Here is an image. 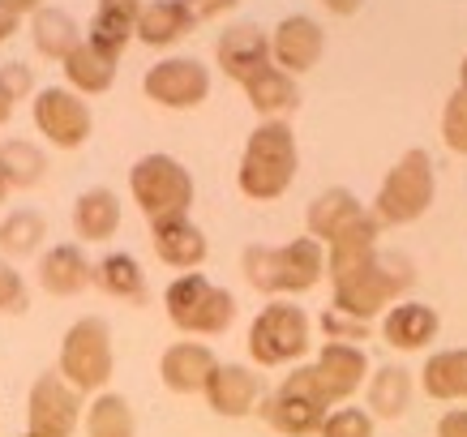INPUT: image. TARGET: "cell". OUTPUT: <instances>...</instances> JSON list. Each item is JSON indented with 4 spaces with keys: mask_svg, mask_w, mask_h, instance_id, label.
Instances as JSON below:
<instances>
[{
    "mask_svg": "<svg viewBox=\"0 0 467 437\" xmlns=\"http://www.w3.org/2000/svg\"><path fill=\"white\" fill-rule=\"evenodd\" d=\"M326 279H330V309L360 317V322H373V317H382L390 305L408 297L416 270H411V262L403 254L378 249L373 257L339 270V275H326Z\"/></svg>",
    "mask_w": 467,
    "mask_h": 437,
    "instance_id": "6da1fadb",
    "label": "cell"
},
{
    "mask_svg": "<svg viewBox=\"0 0 467 437\" xmlns=\"http://www.w3.org/2000/svg\"><path fill=\"white\" fill-rule=\"evenodd\" d=\"M244 283L270 300H292L326 279V249L313 236H292L287 245H249L241 254Z\"/></svg>",
    "mask_w": 467,
    "mask_h": 437,
    "instance_id": "7a4b0ae2",
    "label": "cell"
},
{
    "mask_svg": "<svg viewBox=\"0 0 467 437\" xmlns=\"http://www.w3.org/2000/svg\"><path fill=\"white\" fill-rule=\"evenodd\" d=\"M300 146L287 120H262L244 138L241 168H236V189L249 202H279L296 184Z\"/></svg>",
    "mask_w": 467,
    "mask_h": 437,
    "instance_id": "3957f363",
    "label": "cell"
},
{
    "mask_svg": "<svg viewBox=\"0 0 467 437\" xmlns=\"http://www.w3.org/2000/svg\"><path fill=\"white\" fill-rule=\"evenodd\" d=\"M433 198H438L433 159H429L425 146H411L390 163V172L382 176L378 193L368 202V211L382 227H408L433 211Z\"/></svg>",
    "mask_w": 467,
    "mask_h": 437,
    "instance_id": "277c9868",
    "label": "cell"
},
{
    "mask_svg": "<svg viewBox=\"0 0 467 437\" xmlns=\"http://www.w3.org/2000/svg\"><path fill=\"white\" fill-rule=\"evenodd\" d=\"M254 369H296L313 348V317L296 300H266L244 335Z\"/></svg>",
    "mask_w": 467,
    "mask_h": 437,
    "instance_id": "5b68a950",
    "label": "cell"
},
{
    "mask_svg": "<svg viewBox=\"0 0 467 437\" xmlns=\"http://www.w3.org/2000/svg\"><path fill=\"white\" fill-rule=\"evenodd\" d=\"M163 313H168V322L181 335L214 338L232 330V322H236V297L227 292L223 283L206 279L202 270H189V275H176L163 287Z\"/></svg>",
    "mask_w": 467,
    "mask_h": 437,
    "instance_id": "8992f818",
    "label": "cell"
},
{
    "mask_svg": "<svg viewBox=\"0 0 467 437\" xmlns=\"http://www.w3.org/2000/svg\"><path fill=\"white\" fill-rule=\"evenodd\" d=\"M57 373L69 381L78 395H99L108 390V381L116 373V343H112V326L103 317H78L65 330L57 352Z\"/></svg>",
    "mask_w": 467,
    "mask_h": 437,
    "instance_id": "52a82bcc",
    "label": "cell"
},
{
    "mask_svg": "<svg viewBox=\"0 0 467 437\" xmlns=\"http://www.w3.org/2000/svg\"><path fill=\"white\" fill-rule=\"evenodd\" d=\"M193 172L184 168L168 151H150L129 168V198L138 202V211L155 224V219H171V214H189L193 206Z\"/></svg>",
    "mask_w": 467,
    "mask_h": 437,
    "instance_id": "ba28073f",
    "label": "cell"
},
{
    "mask_svg": "<svg viewBox=\"0 0 467 437\" xmlns=\"http://www.w3.org/2000/svg\"><path fill=\"white\" fill-rule=\"evenodd\" d=\"M330 408H335V403L322 395L313 369L296 365V369H287L284 381H279L275 390H266V399H262L257 411H262V421L279 437H317V429H322Z\"/></svg>",
    "mask_w": 467,
    "mask_h": 437,
    "instance_id": "9c48e42d",
    "label": "cell"
},
{
    "mask_svg": "<svg viewBox=\"0 0 467 437\" xmlns=\"http://www.w3.org/2000/svg\"><path fill=\"white\" fill-rule=\"evenodd\" d=\"M30 120L39 129V138L57 151H82L95 133V112L82 95H73L69 86H43L30 99Z\"/></svg>",
    "mask_w": 467,
    "mask_h": 437,
    "instance_id": "30bf717a",
    "label": "cell"
},
{
    "mask_svg": "<svg viewBox=\"0 0 467 437\" xmlns=\"http://www.w3.org/2000/svg\"><path fill=\"white\" fill-rule=\"evenodd\" d=\"M82 395L57 369H47L26 390V437H73L82 424Z\"/></svg>",
    "mask_w": 467,
    "mask_h": 437,
    "instance_id": "8fae6325",
    "label": "cell"
},
{
    "mask_svg": "<svg viewBox=\"0 0 467 437\" xmlns=\"http://www.w3.org/2000/svg\"><path fill=\"white\" fill-rule=\"evenodd\" d=\"M142 95L168 112H193L211 99V69L198 57H163L146 69Z\"/></svg>",
    "mask_w": 467,
    "mask_h": 437,
    "instance_id": "7c38bea8",
    "label": "cell"
},
{
    "mask_svg": "<svg viewBox=\"0 0 467 437\" xmlns=\"http://www.w3.org/2000/svg\"><path fill=\"white\" fill-rule=\"evenodd\" d=\"M202 399H206V408L214 416H223V421H244V416H254L262 408V399H266V378L257 373L254 365H241V360H219L211 369V378L202 386Z\"/></svg>",
    "mask_w": 467,
    "mask_h": 437,
    "instance_id": "4fadbf2b",
    "label": "cell"
},
{
    "mask_svg": "<svg viewBox=\"0 0 467 437\" xmlns=\"http://www.w3.org/2000/svg\"><path fill=\"white\" fill-rule=\"evenodd\" d=\"M309 369H313V378H317V386H322V395L339 408V403H348V399H356L365 390L368 369L373 365H368L365 348H352V343H322Z\"/></svg>",
    "mask_w": 467,
    "mask_h": 437,
    "instance_id": "5bb4252c",
    "label": "cell"
},
{
    "mask_svg": "<svg viewBox=\"0 0 467 437\" xmlns=\"http://www.w3.org/2000/svg\"><path fill=\"white\" fill-rule=\"evenodd\" d=\"M326 52V30L322 22H313L309 14H287L279 26L270 30V65L292 73H309Z\"/></svg>",
    "mask_w": 467,
    "mask_h": 437,
    "instance_id": "9a60e30c",
    "label": "cell"
},
{
    "mask_svg": "<svg viewBox=\"0 0 467 437\" xmlns=\"http://www.w3.org/2000/svg\"><path fill=\"white\" fill-rule=\"evenodd\" d=\"M214 60L223 78L244 86L249 78L270 69V30H262L257 22H232L214 43Z\"/></svg>",
    "mask_w": 467,
    "mask_h": 437,
    "instance_id": "2e32d148",
    "label": "cell"
},
{
    "mask_svg": "<svg viewBox=\"0 0 467 437\" xmlns=\"http://www.w3.org/2000/svg\"><path fill=\"white\" fill-rule=\"evenodd\" d=\"M438 335H441V317L429 300L403 297L399 305H390V309L382 313V343L395 348V352H403V356L433 348Z\"/></svg>",
    "mask_w": 467,
    "mask_h": 437,
    "instance_id": "e0dca14e",
    "label": "cell"
},
{
    "mask_svg": "<svg viewBox=\"0 0 467 437\" xmlns=\"http://www.w3.org/2000/svg\"><path fill=\"white\" fill-rule=\"evenodd\" d=\"M150 245H155V257L163 266L181 270H198L211 254V245H206V232L193 224V214H171V219H155L150 224Z\"/></svg>",
    "mask_w": 467,
    "mask_h": 437,
    "instance_id": "ac0fdd59",
    "label": "cell"
},
{
    "mask_svg": "<svg viewBox=\"0 0 467 437\" xmlns=\"http://www.w3.org/2000/svg\"><path fill=\"white\" fill-rule=\"evenodd\" d=\"M214 365H219V356L211 352V343H202V338H176L159 356V381L168 386L171 395H202V386H206Z\"/></svg>",
    "mask_w": 467,
    "mask_h": 437,
    "instance_id": "d6986e66",
    "label": "cell"
},
{
    "mask_svg": "<svg viewBox=\"0 0 467 437\" xmlns=\"http://www.w3.org/2000/svg\"><path fill=\"white\" fill-rule=\"evenodd\" d=\"M120 219H125L120 198H116V189H108V184H90V189H82L73 198L69 224H73L78 245H108L120 232Z\"/></svg>",
    "mask_w": 467,
    "mask_h": 437,
    "instance_id": "ffe728a7",
    "label": "cell"
},
{
    "mask_svg": "<svg viewBox=\"0 0 467 437\" xmlns=\"http://www.w3.org/2000/svg\"><path fill=\"white\" fill-rule=\"evenodd\" d=\"M90 257L82 254V245L78 240H65V245H52L47 254H39V287L47 292V297H82L86 287H90Z\"/></svg>",
    "mask_w": 467,
    "mask_h": 437,
    "instance_id": "44dd1931",
    "label": "cell"
},
{
    "mask_svg": "<svg viewBox=\"0 0 467 437\" xmlns=\"http://www.w3.org/2000/svg\"><path fill=\"white\" fill-rule=\"evenodd\" d=\"M90 287H99L103 297L120 300V305H146L150 300V283H146L142 262L125 254V249H112V254H103L90 266Z\"/></svg>",
    "mask_w": 467,
    "mask_h": 437,
    "instance_id": "7402d4cb",
    "label": "cell"
},
{
    "mask_svg": "<svg viewBox=\"0 0 467 437\" xmlns=\"http://www.w3.org/2000/svg\"><path fill=\"white\" fill-rule=\"evenodd\" d=\"M365 211H368V206L356 198L348 184H330V189H322V193L309 202V211H305V227H309L305 236H313L326 249V245L339 236L343 227H352Z\"/></svg>",
    "mask_w": 467,
    "mask_h": 437,
    "instance_id": "603a6c76",
    "label": "cell"
},
{
    "mask_svg": "<svg viewBox=\"0 0 467 437\" xmlns=\"http://www.w3.org/2000/svg\"><path fill=\"white\" fill-rule=\"evenodd\" d=\"M138 9H142V0H99L95 14H90V26H86V43L95 52H103V57L120 60L125 47L133 43Z\"/></svg>",
    "mask_w": 467,
    "mask_h": 437,
    "instance_id": "cb8c5ba5",
    "label": "cell"
},
{
    "mask_svg": "<svg viewBox=\"0 0 467 437\" xmlns=\"http://www.w3.org/2000/svg\"><path fill=\"white\" fill-rule=\"evenodd\" d=\"M411 390H416V378H411V369H403V365L368 369V381H365V411L373 416V421H399V416L411 408Z\"/></svg>",
    "mask_w": 467,
    "mask_h": 437,
    "instance_id": "d4e9b609",
    "label": "cell"
},
{
    "mask_svg": "<svg viewBox=\"0 0 467 437\" xmlns=\"http://www.w3.org/2000/svg\"><path fill=\"white\" fill-rule=\"evenodd\" d=\"M193 17L184 14L181 0H146L138 9V26H133V39L146 43V47H176L184 35H193Z\"/></svg>",
    "mask_w": 467,
    "mask_h": 437,
    "instance_id": "484cf974",
    "label": "cell"
},
{
    "mask_svg": "<svg viewBox=\"0 0 467 437\" xmlns=\"http://www.w3.org/2000/svg\"><path fill=\"white\" fill-rule=\"evenodd\" d=\"M60 69H65V86H69L73 95H82V99H95V95H108L116 82V69H120V60L103 57L95 52L90 43H78L69 57L60 60Z\"/></svg>",
    "mask_w": 467,
    "mask_h": 437,
    "instance_id": "4316f807",
    "label": "cell"
},
{
    "mask_svg": "<svg viewBox=\"0 0 467 437\" xmlns=\"http://www.w3.org/2000/svg\"><path fill=\"white\" fill-rule=\"evenodd\" d=\"M244 99H249V108H254L257 116H266V120H284L287 112H296L300 108V86L292 73L284 69H262L257 78H249V82L241 86Z\"/></svg>",
    "mask_w": 467,
    "mask_h": 437,
    "instance_id": "83f0119b",
    "label": "cell"
},
{
    "mask_svg": "<svg viewBox=\"0 0 467 437\" xmlns=\"http://www.w3.org/2000/svg\"><path fill=\"white\" fill-rule=\"evenodd\" d=\"M420 386L438 403H467V348H441L425 356Z\"/></svg>",
    "mask_w": 467,
    "mask_h": 437,
    "instance_id": "f1b7e54d",
    "label": "cell"
},
{
    "mask_svg": "<svg viewBox=\"0 0 467 437\" xmlns=\"http://www.w3.org/2000/svg\"><path fill=\"white\" fill-rule=\"evenodd\" d=\"M382 249V224L373 219V211H365L352 227H343L339 236L326 245V275H339V270L356 266Z\"/></svg>",
    "mask_w": 467,
    "mask_h": 437,
    "instance_id": "f546056e",
    "label": "cell"
},
{
    "mask_svg": "<svg viewBox=\"0 0 467 437\" xmlns=\"http://www.w3.org/2000/svg\"><path fill=\"white\" fill-rule=\"evenodd\" d=\"M30 39L35 52L47 60H65L82 43V26L73 22V14L57 9V5H43L39 14H30Z\"/></svg>",
    "mask_w": 467,
    "mask_h": 437,
    "instance_id": "4dcf8cb0",
    "label": "cell"
},
{
    "mask_svg": "<svg viewBox=\"0 0 467 437\" xmlns=\"http://www.w3.org/2000/svg\"><path fill=\"white\" fill-rule=\"evenodd\" d=\"M86 437H138V416L133 403L116 390H99L82 411Z\"/></svg>",
    "mask_w": 467,
    "mask_h": 437,
    "instance_id": "1f68e13d",
    "label": "cell"
},
{
    "mask_svg": "<svg viewBox=\"0 0 467 437\" xmlns=\"http://www.w3.org/2000/svg\"><path fill=\"white\" fill-rule=\"evenodd\" d=\"M0 176L9 181V189H35L47 176V155L30 138L0 141Z\"/></svg>",
    "mask_w": 467,
    "mask_h": 437,
    "instance_id": "d6a6232c",
    "label": "cell"
},
{
    "mask_svg": "<svg viewBox=\"0 0 467 437\" xmlns=\"http://www.w3.org/2000/svg\"><path fill=\"white\" fill-rule=\"evenodd\" d=\"M43 240H47V224H43V214H35V211L5 214V224H0V257L17 266L22 257L39 254Z\"/></svg>",
    "mask_w": 467,
    "mask_h": 437,
    "instance_id": "836d02e7",
    "label": "cell"
},
{
    "mask_svg": "<svg viewBox=\"0 0 467 437\" xmlns=\"http://www.w3.org/2000/svg\"><path fill=\"white\" fill-rule=\"evenodd\" d=\"M373 433H378V421H373L365 408H356V403L330 408L322 429H317V437H373Z\"/></svg>",
    "mask_w": 467,
    "mask_h": 437,
    "instance_id": "e575fe53",
    "label": "cell"
},
{
    "mask_svg": "<svg viewBox=\"0 0 467 437\" xmlns=\"http://www.w3.org/2000/svg\"><path fill=\"white\" fill-rule=\"evenodd\" d=\"M322 326V338L326 343H352V348H365L368 338H373V322H360V317H348L339 309H326L317 317Z\"/></svg>",
    "mask_w": 467,
    "mask_h": 437,
    "instance_id": "d590c367",
    "label": "cell"
},
{
    "mask_svg": "<svg viewBox=\"0 0 467 437\" xmlns=\"http://www.w3.org/2000/svg\"><path fill=\"white\" fill-rule=\"evenodd\" d=\"M441 141L454 155H467V90H454L441 108Z\"/></svg>",
    "mask_w": 467,
    "mask_h": 437,
    "instance_id": "8d00e7d4",
    "label": "cell"
},
{
    "mask_svg": "<svg viewBox=\"0 0 467 437\" xmlns=\"http://www.w3.org/2000/svg\"><path fill=\"white\" fill-rule=\"evenodd\" d=\"M26 309H30V283H26V275H22L14 262H5V257H0V313H14V317H22Z\"/></svg>",
    "mask_w": 467,
    "mask_h": 437,
    "instance_id": "74e56055",
    "label": "cell"
},
{
    "mask_svg": "<svg viewBox=\"0 0 467 437\" xmlns=\"http://www.w3.org/2000/svg\"><path fill=\"white\" fill-rule=\"evenodd\" d=\"M0 95H5L9 103L35 99V73H30V65H22V60H5V65H0Z\"/></svg>",
    "mask_w": 467,
    "mask_h": 437,
    "instance_id": "f35d334b",
    "label": "cell"
},
{
    "mask_svg": "<svg viewBox=\"0 0 467 437\" xmlns=\"http://www.w3.org/2000/svg\"><path fill=\"white\" fill-rule=\"evenodd\" d=\"M184 14L193 17V22H211V17L219 14H232L236 9V0H181Z\"/></svg>",
    "mask_w": 467,
    "mask_h": 437,
    "instance_id": "ab89813d",
    "label": "cell"
},
{
    "mask_svg": "<svg viewBox=\"0 0 467 437\" xmlns=\"http://www.w3.org/2000/svg\"><path fill=\"white\" fill-rule=\"evenodd\" d=\"M433 437H467V408H446L441 411Z\"/></svg>",
    "mask_w": 467,
    "mask_h": 437,
    "instance_id": "60d3db41",
    "label": "cell"
},
{
    "mask_svg": "<svg viewBox=\"0 0 467 437\" xmlns=\"http://www.w3.org/2000/svg\"><path fill=\"white\" fill-rule=\"evenodd\" d=\"M322 9L326 14H339V17H352L365 9V0H322Z\"/></svg>",
    "mask_w": 467,
    "mask_h": 437,
    "instance_id": "b9f144b4",
    "label": "cell"
},
{
    "mask_svg": "<svg viewBox=\"0 0 467 437\" xmlns=\"http://www.w3.org/2000/svg\"><path fill=\"white\" fill-rule=\"evenodd\" d=\"M17 26H22V17L17 14H9L5 5H0V43H9L17 35Z\"/></svg>",
    "mask_w": 467,
    "mask_h": 437,
    "instance_id": "7bdbcfd3",
    "label": "cell"
},
{
    "mask_svg": "<svg viewBox=\"0 0 467 437\" xmlns=\"http://www.w3.org/2000/svg\"><path fill=\"white\" fill-rule=\"evenodd\" d=\"M0 5H5L9 14L26 17V14H39V9H43V5H47V0H0Z\"/></svg>",
    "mask_w": 467,
    "mask_h": 437,
    "instance_id": "ee69618b",
    "label": "cell"
},
{
    "mask_svg": "<svg viewBox=\"0 0 467 437\" xmlns=\"http://www.w3.org/2000/svg\"><path fill=\"white\" fill-rule=\"evenodd\" d=\"M9 116H14V103H9L5 95H0V129L9 125Z\"/></svg>",
    "mask_w": 467,
    "mask_h": 437,
    "instance_id": "f6af8a7d",
    "label": "cell"
},
{
    "mask_svg": "<svg viewBox=\"0 0 467 437\" xmlns=\"http://www.w3.org/2000/svg\"><path fill=\"white\" fill-rule=\"evenodd\" d=\"M9 193H14V189H9V181H5V176H0V206H5V202H9Z\"/></svg>",
    "mask_w": 467,
    "mask_h": 437,
    "instance_id": "bcb514c9",
    "label": "cell"
},
{
    "mask_svg": "<svg viewBox=\"0 0 467 437\" xmlns=\"http://www.w3.org/2000/svg\"><path fill=\"white\" fill-rule=\"evenodd\" d=\"M459 90H467V57H463V65H459Z\"/></svg>",
    "mask_w": 467,
    "mask_h": 437,
    "instance_id": "7dc6e473",
    "label": "cell"
}]
</instances>
